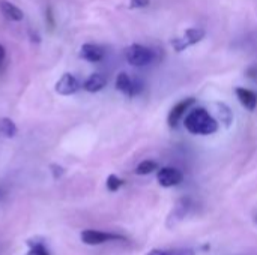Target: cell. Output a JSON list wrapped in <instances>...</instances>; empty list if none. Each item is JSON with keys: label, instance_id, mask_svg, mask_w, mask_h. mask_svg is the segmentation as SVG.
<instances>
[{"label": "cell", "instance_id": "obj_21", "mask_svg": "<svg viewBox=\"0 0 257 255\" xmlns=\"http://www.w3.org/2000/svg\"><path fill=\"white\" fill-rule=\"evenodd\" d=\"M5 60H6V50H5V47L0 44V69L3 68V65H5Z\"/></svg>", "mask_w": 257, "mask_h": 255}, {"label": "cell", "instance_id": "obj_17", "mask_svg": "<svg viewBox=\"0 0 257 255\" xmlns=\"http://www.w3.org/2000/svg\"><path fill=\"white\" fill-rule=\"evenodd\" d=\"M105 185H107V189H108L110 192H116V191H119L120 186H123V180L119 179L116 174H110V176L107 177Z\"/></svg>", "mask_w": 257, "mask_h": 255}, {"label": "cell", "instance_id": "obj_7", "mask_svg": "<svg viewBox=\"0 0 257 255\" xmlns=\"http://www.w3.org/2000/svg\"><path fill=\"white\" fill-rule=\"evenodd\" d=\"M157 180H158V183H160L161 186H164V188H172V186L179 185V183L184 180V174H182L178 168L164 167V168L158 170Z\"/></svg>", "mask_w": 257, "mask_h": 255}, {"label": "cell", "instance_id": "obj_15", "mask_svg": "<svg viewBox=\"0 0 257 255\" xmlns=\"http://www.w3.org/2000/svg\"><path fill=\"white\" fill-rule=\"evenodd\" d=\"M155 170H158V164L152 159H146V161H142L137 167H136V174L139 176H146V174H151L154 173Z\"/></svg>", "mask_w": 257, "mask_h": 255}, {"label": "cell", "instance_id": "obj_22", "mask_svg": "<svg viewBox=\"0 0 257 255\" xmlns=\"http://www.w3.org/2000/svg\"><path fill=\"white\" fill-rule=\"evenodd\" d=\"M256 221H257V219H256Z\"/></svg>", "mask_w": 257, "mask_h": 255}, {"label": "cell", "instance_id": "obj_5", "mask_svg": "<svg viewBox=\"0 0 257 255\" xmlns=\"http://www.w3.org/2000/svg\"><path fill=\"white\" fill-rule=\"evenodd\" d=\"M116 89L119 92H122L123 95L133 98V96H136V95H139L142 92V84L139 81L133 80L128 74L120 72L116 77Z\"/></svg>", "mask_w": 257, "mask_h": 255}, {"label": "cell", "instance_id": "obj_3", "mask_svg": "<svg viewBox=\"0 0 257 255\" xmlns=\"http://www.w3.org/2000/svg\"><path fill=\"white\" fill-rule=\"evenodd\" d=\"M80 239L84 245H89V246H96V245H102L107 242L126 240V237L122 234L107 233V231H99V230H83L80 234Z\"/></svg>", "mask_w": 257, "mask_h": 255}, {"label": "cell", "instance_id": "obj_12", "mask_svg": "<svg viewBox=\"0 0 257 255\" xmlns=\"http://www.w3.org/2000/svg\"><path fill=\"white\" fill-rule=\"evenodd\" d=\"M0 12L9 21H21L24 17L23 11L17 5L11 3L8 0H0Z\"/></svg>", "mask_w": 257, "mask_h": 255}, {"label": "cell", "instance_id": "obj_11", "mask_svg": "<svg viewBox=\"0 0 257 255\" xmlns=\"http://www.w3.org/2000/svg\"><path fill=\"white\" fill-rule=\"evenodd\" d=\"M107 86V78L105 75L95 72L92 75H89V78L83 83V89L89 93H96L99 90H102Z\"/></svg>", "mask_w": 257, "mask_h": 255}, {"label": "cell", "instance_id": "obj_18", "mask_svg": "<svg viewBox=\"0 0 257 255\" xmlns=\"http://www.w3.org/2000/svg\"><path fill=\"white\" fill-rule=\"evenodd\" d=\"M50 171L53 174V179H60L63 174H65V168L59 164H50Z\"/></svg>", "mask_w": 257, "mask_h": 255}, {"label": "cell", "instance_id": "obj_19", "mask_svg": "<svg viewBox=\"0 0 257 255\" xmlns=\"http://www.w3.org/2000/svg\"><path fill=\"white\" fill-rule=\"evenodd\" d=\"M151 0H130V8L133 9H142V8H146L149 6Z\"/></svg>", "mask_w": 257, "mask_h": 255}, {"label": "cell", "instance_id": "obj_2", "mask_svg": "<svg viewBox=\"0 0 257 255\" xmlns=\"http://www.w3.org/2000/svg\"><path fill=\"white\" fill-rule=\"evenodd\" d=\"M125 59L131 66L143 68V66H148V65H151L154 62L155 53L151 48L145 47V45L133 44L125 50Z\"/></svg>", "mask_w": 257, "mask_h": 255}, {"label": "cell", "instance_id": "obj_20", "mask_svg": "<svg viewBox=\"0 0 257 255\" xmlns=\"http://www.w3.org/2000/svg\"><path fill=\"white\" fill-rule=\"evenodd\" d=\"M29 36H30V41L33 44H39L41 42V38H39V35L35 30H29Z\"/></svg>", "mask_w": 257, "mask_h": 255}, {"label": "cell", "instance_id": "obj_9", "mask_svg": "<svg viewBox=\"0 0 257 255\" xmlns=\"http://www.w3.org/2000/svg\"><path fill=\"white\" fill-rule=\"evenodd\" d=\"M80 56L90 63H98L104 59L105 50L96 44H84L80 50Z\"/></svg>", "mask_w": 257, "mask_h": 255}, {"label": "cell", "instance_id": "obj_1", "mask_svg": "<svg viewBox=\"0 0 257 255\" xmlns=\"http://www.w3.org/2000/svg\"><path fill=\"white\" fill-rule=\"evenodd\" d=\"M184 125L185 129L194 135H211L218 131V122L205 108L191 110L187 114Z\"/></svg>", "mask_w": 257, "mask_h": 255}, {"label": "cell", "instance_id": "obj_8", "mask_svg": "<svg viewBox=\"0 0 257 255\" xmlns=\"http://www.w3.org/2000/svg\"><path fill=\"white\" fill-rule=\"evenodd\" d=\"M194 102H196L194 98H187V99L178 102V104L170 110V113H169V119H167L169 126H170V128H176V125L179 123V120L182 119V116L188 111V108H190Z\"/></svg>", "mask_w": 257, "mask_h": 255}, {"label": "cell", "instance_id": "obj_6", "mask_svg": "<svg viewBox=\"0 0 257 255\" xmlns=\"http://www.w3.org/2000/svg\"><path fill=\"white\" fill-rule=\"evenodd\" d=\"M80 87H81L80 81L72 74L66 72L59 78V81L54 86V90H56V93H59L62 96H69V95H74L75 92H78Z\"/></svg>", "mask_w": 257, "mask_h": 255}, {"label": "cell", "instance_id": "obj_16", "mask_svg": "<svg viewBox=\"0 0 257 255\" xmlns=\"http://www.w3.org/2000/svg\"><path fill=\"white\" fill-rule=\"evenodd\" d=\"M146 255H196L193 249L188 248H175V249H151Z\"/></svg>", "mask_w": 257, "mask_h": 255}, {"label": "cell", "instance_id": "obj_10", "mask_svg": "<svg viewBox=\"0 0 257 255\" xmlns=\"http://www.w3.org/2000/svg\"><path fill=\"white\" fill-rule=\"evenodd\" d=\"M235 93H236V98L238 101L242 104V107H245L248 111H253L257 107V95L250 90V89H245V87H236L235 89Z\"/></svg>", "mask_w": 257, "mask_h": 255}, {"label": "cell", "instance_id": "obj_4", "mask_svg": "<svg viewBox=\"0 0 257 255\" xmlns=\"http://www.w3.org/2000/svg\"><path fill=\"white\" fill-rule=\"evenodd\" d=\"M203 38H205V30L203 29L191 27V29H187L185 30V33H184L182 38H175L172 41V45H173V48L178 53H181V51L187 50L188 47L199 44Z\"/></svg>", "mask_w": 257, "mask_h": 255}, {"label": "cell", "instance_id": "obj_14", "mask_svg": "<svg viewBox=\"0 0 257 255\" xmlns=\"http://www.w3.org/2000/svg\"><path fill=\"white\" fill-rule=\"evenodd\" d=\"M29 245V254L27 255H51L47 245L41 239H32L27 242Z\"/></svg>", "mask_w": 257, "mask_h": 255}, {"label": "cell", "instance_id": "obj_13", "mask_svg": "<svg viewBox=\"0 0 257 255\" xmlns=\"http://www.w3.org/2000/svg\"><path fill=\"white\" fill-rule=\"evenodd\" d=\"M17 132H18V128L12 119H9V117L0 119V134L2 135H5L6 138H14L17 135Z\"/></svg>", "mask_w": 257, "mask_h": 255}]
</instances>
